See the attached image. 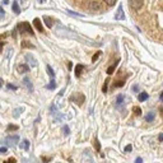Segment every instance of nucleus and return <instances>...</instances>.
<instances>
[{
	"label": "nucleus",
	"instance_id": "39448f33",
	"mask_svg": "<svg viewBox=\"0 0 163 163\" xmlns=\"http://www.w3.org/2000/svg\"><path fill=\"white\" fill-rule=\"evenodd\" d=\"M115 18H116L117 20H122V19L125 18V13H124L122 5H120V6H119V9H117V13H116Z\"/></svg>",
	"mask_w": 163,
	"mask_h": 163
},
{
	"label": "nucleus",
	"instance_id": "ddd939ff",
	"mask_svg": "<svg viewBox=\"0 0 163 163\" xmlns=\"http://www.w3.org/2000/svg\"><path fill=\"white\" fill-rule=\"evenodd\" d=\"M83 68H84V66H83V65H80V64L77 65V68H75V77H77V78L80 77V73L83 70Z\"/></svg>",
	"mask_w": 163,
	"mask_h": 163
},
{
	"label": "nucleus",
	"instance_id": "7ed1b4c3",
	"mask_svg": "<svg viewBox=\"0 0 163 163\" xmlns=\"http://www.w3.org/2000/svg\"><path fill=\"white\" fill-rule=\"evenodd\" d=\"M6 143L12 147H14L17 143H19V136L18 135H10V136L6 138Z\"/></svg>",
	"mask_w": 163,
	"mask_h": 163
},
{
	"label": "nucleus",
	"instance_id": "c756f323",
	"mask_svg": "<svg viewBox=\"0 0 163 163\" xmlns=\"http://www.w3.org/2000/svg\"><path fill=\"white\" fill-rule=\"evenodd\" d=\"M134 111H135V113H136V115H140V113H141V110L139 108V107H135Z\"/></svg>",
	"mask_w": 163,
	"mask_h": 163
},
{
	"label": "nucleus",
	"instance_id": "e433bc0d",
	"mask_svg": "<svg viewBox=\"0 0 163 163\" xmlns=\"http://www.w3.org/2000/svg\"><path fill=\"white\" fill-rule=\"evenodd\" d=\"M1 85H3V80H1V78H0V88H1Z\"/></svg>",
	"mask_w": 163,
	"mask_h": 163
},
{
	"label": "nucleus",
	"instance_id": "6e6552de",
	"mask_svg": "<svg viewBox=\"0 0 163 163\" xmlns=\"http://www.w3.org/2000/svg\"><path fill=\"white\" fill-rule=\"evenodd\" d=\"M119 61H120V60H116L115 62H113V65H111V66H110L108 69H107V74H108V75H111L113 71H115L116 66H117V65H119Z\"/></svg>",
	"mask_w": 163,
	"mask_h": 163
},
{
	"label": "nucleus",
	"instance_id": "72a5a7b5",
	"mask_svg": "<svg viewBox=\"0 0 163 163\" xmlns=\"http://www.w3.org/2000/svg\"><path fill=\"white\" fill-rule=\"evenodd\" d=\"M158 139H159V141H163V134L159 135V136H158Z\"/></svg>",
	"mask_w": 163,
	"mask_h": 163
},
{
	"label": "nucleus",
	"instance_id": "f704fd0d",
	"mask_svg": "<svg viewBox=\"0 0 163 163\" xmlns=\"http://www.w3.org/2000/svg\"><path fill=\"white\" fill-rule=\"evenodd\" d=\"M133 89H134V91H138V89H139V87H138V85H134Z\"/></svg>",
	"mask_w": 163,
	"mask_h": 163
},
{
	"label": "nucleus",
	"instance_id": "aec40b11",
	"mask_svg": "<svg viewBox=\"0 0 163 163\" xmlns=\"http://www.w3.org/2000/svg\"><path fill=\"white\" fill-rule=\"evenodd\" d=\"M6 129H8V131H17L18 130V126L17 125H9Z\"/></svg>",
	"mask_w": 163,
	"mask_h": 163
},
{
	"label": "nucleus",
	"instance_id": "412c9836",
	"mask_svg": "<svg viewBox=\"0 0 163 163\" xmlns=\"http://www.w3.org/2000/svg\"><path fill=\"white\" fill-rule=\"evenodd\" d=\"M103 1H105L107 5H110V6H113L116 4V0H103Z\"/></svg>",
	"mask_w": 163,
	"mask_h": 163
},
{
	"label": "nucleus",
	"instance_id": "b1692460",
	"mask_svg": "<svg viewBox=\"0 0 163 163\" xmlns=\"http://www.w3.org/2000/svg\"><path fill=\"white\" fill-rule=\"evenodd\" d=\"M99 55H101V51H98V52H96V54H94V56L92 57V61H96L97 59L99 57Z\"/></svg>",
	"mask_w": 163,
	"mask_h": 163
},
{
	"label": "nucleus",
	"instance_id": "58836bf2",
	"mask_svg": "<svg viewBox=\"0 0 163 163\" xmlns=\"http://www.w3.org/2000/svg\"><path fill=\"white\" fill-rule=\"evenodd\" d=\"M40 1H41V3H43V1H46V0H40Z\"/></svg>",
	"mask_w": 163,
	"mask_h": 163
},
{
	"label": "nucleus",
	"instance_id": "f8f14e48",
	"mask_svg": "<svg viewBox=\"0 0 163 163\" xmlns=\"http://www.w3.org/2000/svg\"><path fill=\"white\" fill-rule=\"evenodd\" d=\"M148 93L147 92H143V93H140V94L139 96H138V99H139V101L140 102H144V101H147V99H148Z\"/></svg>",
	"mask_w": 163,
	"mask_h": 163
},
{
	"label": "nucleus",
	"instance_id": "2eb2a0df",
	"mask_svg": "<svg viewBox=\"0 0 163 163\" xmlns=\"http://www.w3.org/2000/svg\"><path fill=\"white\" fill-rule=\"evenodd\" d=\"M145 120L148 121V122H152V121L154 120V113L153 112H149L147 116H145Z\"/></svg>",
	"mask_w": 163,
	"mask_h": 163
},
{
	"label": "nucleus",
	"instance_id": "c85d7f7f",
	"mask_svg": "<svg viewBox=\"0 0 163 163\" xmlns=\"http://www.w3.org/2000/svg\"><path fill=\"white\" fill-rule=\"evenodd\" d=\"M131 150H133V147H131V145H126V147H125V152H126V153L127 152H131Z\"/></svg>",
	"mask_w": 163,
	"mask_h": 163
},
{
	"label": "nucleus",
	"instance_id": "f03ea898",
	"mask_svg": "<svg viewBox=\"0 0 163 163\" xmlns=\"http://www.w3.org/2000/svg\"><path fill=\"white\" fill-rule=\"evenodd\" d=\"M129 4L134 10H139L143 6V0H129Z\"/></svg>",
	"mask_w": 163,
	"mask_h": 163
},
{
	"label": "nucleus",
	"instance_id": "473e14b6",
	"mask_svg": "<svg viewBox=\"0 0 163 163\" xmlns=\"http://www.w3.org/2000/svg\"><path fill=\"white\" fill-rule=\"evenodd\" d=\"M135 163H143V159H141L140 157H138L136 159H135Z\"/></svg>",
	"mask_w": 163,
	"mask_h": 163
},
{
	"label": "nucleus",
	"instance_id": "dca6fc26",
	"mask_svg": "<svg viewBox=\"0 0 163 163\" xmlns=\"http://www.w3.org/2000/svg\"><path fill=\"white\" fill-rule=\"evenodd\" d=\"M91 8H92L93 10H99V9H101V5H99L97 1H92V4H91Z\"/></svg>",
	"mask_w": 163,
	"mask_h": 163
},
{
	"label": "nucleus",
	"instance_id": "1a4fd4ad",
	"mask_svg": "<svg viewBox=\"0 0 163 163\" xmlns=\"http://www.w3.org/2000/svg\"><path fill=\"white\" fill-rule=\"evenodd\" d=\"M19 147H20V149H24V150H28V149H29V141L27 140V139L22 140V143L19 144Z\"/></svg>",
	"mask_w": 163,
	"mask_h": 163
},
{
	"label": "nucleus",
	"instance_id": "7c9ffc66",
	"mask_svg": "<svg viewBox=\"0 0 163 163\" xmlns=\"http://www.w3.org/2000/svg\"><path fill=\"white\" fill-rule=\"evenodd\" d=\"M4 163H15V158H9L8 161H5Z\"/></svg>",
	"mask_w": 163,
	"mask_h": 163
},
{
	"label": "nucleus",
	"instance_id": "bb28decb",
	"mask_svg": "<svg viewBox=\"0 0 163 163\" xmlns=\"http://www.w3.org/2000/svg\"><path fill=\"white\" fill-rule=\"evenodd\" d=\"M107 85H108V80H106L105 82V84H103V88H102V92H107Z\"/></svg>",
	"mask_w": 163,
	"mask_h": 163
},
{
	"label": "nucleus",
	"instance_id": "4c0bfd02",
	"mask_svg": "<svg viewBox=\"0 0 163 163\" xmlns=\"http://www.w3.org/2000/svg\"><path fill=\"white\" fill-rule=\"evenodd\" d=\"M1 47H3V43H0V50H1Z\"/></svg>",
	"mask_w": 163,
	"mask_h": 163
},
{
	"label": "nucleus",
	"instance_id": "4468645a",
	"mask_svg": "<svg viewBox=\"0 0 163 163\" xmlns=\"http://www.w3.org/2000/svg\"><path fill=\"white\" fill-rule=\"evenodd\" d=\"M13 10H14L15 14H19L20 13V9L18 6V1H13Z\"/></svg>",
	"mask_w": 163,
	"mask_h": 163
},
{
	"label": "nucleus",
	"instance_id": "20e7f679",
	"mask_svg": "<svg viewBox=\"0 0 163 163\" xmlns=\"http://www.w3.org/2000/svg\"><path fill=\"white\" fill-rule=\"evenodd\" d=\"M23 84H24V87L27 88V91H29V92L33 91V85H32V83H31V80H29L28 77H24V78H23Z\"/></svg>",
	"mask_w": 163,
	"mask_h": 163
},
{
	"label": "nucleus",
	"instance_id": "f257e3e1",
	"mask_svg": "<svg viewBox=\"0 0 163 163\" xmlns=\"http://www.w3.org/2000/svg\"><path fill=\"white\" fill-rule=\"evenodd\" d=\"M18 29H19L20 34H24V33L33 34V29H32V27H31V24H29V23H27V22L19 23V24H18Z\"/></svg>",
	"mask_w": 163,
	"mask_h": 163
},
{
	"label": "nucleus",
	"instance_id": "a211bd4d",
	"mask_svg": "<svg viewBox=\"0 0 163 163\" xmlns=\"http://www.w3.org/2000/svg\"><path fill=\"white\" fill-rule=\"evenodd\" d=\"M46 88L47 89H55V88H56V83H55V80H51L50 84L46 85Z\"/></svg>",
	"mask_w": 163,
	"mask_h": 163
},
{
	"label": "nucleus",
	"instance_id": "4be33fe9",
	"mask_svg": "<svg viewBox=\"0 0 163 163\" xmlns=\"http://www.w3.org/2000/svg\"><path fill=\"white\" fill-rule=\"evenodd\" d=\"M62 131H64V135H69L70 130H69V126H68V125H64V126H62Z\"/></svg>",
	"mask_w": 163,
	"mask_h": 163
},
{
	"label": "nucleus",
	"instance_id": "c9c22d12",
	"mask_svg": "<svg viewBox=\"0 0 163 163\" xmlns=\"http://www.w3.org/2000/svg\"><path fill=\"white\" fill-rule=\"evenodd\" d=\"M161 101H162V102H163V92H162V93H161Z\"/></svg>",
	"mask_w": 163,
	"mask_h": 163
},
{
	"label": "nucleus",
	"instance_id": "2f4dec72",
	"mask_svg": "<svg viewBox=\"0 0 163 163\" xmlns=\"http://www.w3.org/2000/svg\"><path fill=\"white\" fill-rule=\"evenodd\" d=\"M0 153H1V154L6 153V148L5 147H0Z\"/></svg>",
	"mask_w": 163,
	"mask_h": 163
},
{
	"label": "nucleus",
	"instance_id": "5701e85b",
	"mask_svg": "<svg viewBox=\"0 0 163 163\" xmlns=\"http://www.w3.org/2000/svg\"><path fill=\"white\" fill-rule=\"evenodd\" d=\"M22 47H29V48H33V45H31L29 42H27V41H23V42H22Z\"/></svg>",
	"mask_w": 163,
	"mask_h": 163
},
{
	"label": "nucleus",
	"instance_id": "ea45409f",
	"mask_svg": "<svg viewBox=\"0 0 163 163\" xmlns=\"http://www.w3.org/2000/svg\"><path fill=\"white\" fill-rule=\"evenodd\" d=\"M162 117H163V110H162Z\"/></svg>",
	"mask_w": 163,
	"mask_h": 163
},
{
	"label": "nucleus",
	"instance_id": "393cba45",
	"mask_svg": "<svg viewBox=\"0 0 163 163\" xmlns=\"http://www.w3.org/2000/svg\"><path fill=\"white\" fill-rule=\"evenodd\" d=\"M5 17V12H4V9L0 6V19H3Z\"/></svg>",
	"mask_w": 163,
	"mask_h": 163
},
{
	"label": "nucleus",
	"instance_id": "423d86ee",
	"mask_svg": "<svg viewBox=\"0 0 163 163\" xmlns=\"http://www.w3.org/2000/svg\"><path fill=\"white\" fill-rule=\"evenodd\" d=\"M33 24H34V27L37 28V31H40V32H43V26H42V23H41V19L40 18H34L33 19Z\"/></svg>",
	"mask_w": 163,
	"mask_h": 163
},
{
	"label": "nucleus",
	"instance_id": "a878e982",
	"mask_svg": "<svg viewBox=\"0 0 163 163\" xmlns=\"http://www.w3.org/2000/svg\"><path fill=\"white\" fill-rule=\"evenodd\" d=\"M6 87H8V89H13V91H15V89H17V85L10 84V83H9V84H6Z\"/></svg>",
	"mask_w": 163,
	"mask_h": 163
},
{
	"label": "nucleus",
	"instance_id": "0eeeda50",
	"mask_svg": "<svg viewBox=\"0 0 163 163\" xmlns=\"http://www.w3.org/2000/svg\"><path fill=\"white\" fill-rule=\"evenodd\" d=\"M26 60L29 62L31 66H32V68H36V66H37V61L34 60V57H33L31 54H27V55H26Z\"/></svg>",
	"mask_w": 163,
	"mask_h": 163
},
{
	"label": "nucleus",
	"instance_id": "9d476101",
	"mask_svg": "<svg viewBox=\"0 0 163 163\" xmlns=\"http://www.w3.org/2000/svg\"><path fill=\"white\" fill-rule=\"evenodd\" d=\"M45 23H46V26L48 27V28H51V27L54 26V19L50 18V17H45Z\"/></svg>",
	"mask_w": 163,
	"mask_h": 163
},
{
	"label": "nucleus",
	"instance_id": "6ab92c4d",
	"mask_svg": "<svg viewBox=\"0 0 163 163\" xmlns=\"http://www.w3.org/2000/svg\"><path fill=\"white\" fill-rule=\"evenodd\" d=\"M94 148H96V150H97V152L101 150V145H99V141H98V139H97V138L94 139Z\"/></svg>",
	"mask_w": 163,
	"mask_h": 163
},
{
	"label": "nucleus",
	"instance_id": "9b49d317",
	"mask_svg": "<svg viewBox=\"0 0 163 163\" xmlns=\"http://www.w3.org/2000/svg\"><path fill=\"white\" fill-rule=\"evenodd\" d=\"M18 70H19V73H27L29 70V66L28 65H26V64H20L18 66Z\"/></svg>",
	"mask_w": 163,
	"mask_h": 163
},
{
	"label": "nucleus",
	"instance_id": "f3484780",
	"mask_svg": "<svg viewBox=\"0 0 163 163\" xmlns=\"http://www.w3.org/2000/svg\"><path fill=\"white\" fill-rule=\"evenodd\" d=\"M47 73H48V75H50L51 78H55V73H54L52 68H51L50 65H47Z\"/></svg>",
	"mask_w": 163,
	"mask_h": 163
},
{
	"label": "nucleus",
	"instance_id": "cd10ccee",
	"mask_svg": "<svg viewBox=\"0 0 163 163\" xmlns=\"http://www.w3.org/2000/svg\"><path fill=\"white\" fill-rule=\"evenodd\" d=\"M124 83H125V82H122V80H119L117 83H115V85H113V87H122V85H124Z\"/></svg>",
	"mask_w": 163,
	"mask_h": 163
}]
</instances>
